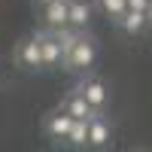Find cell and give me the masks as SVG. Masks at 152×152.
<instances>
[{"instance_id": "52a82bcc", "label": "cell", "mask_w": 152, "mask_h": 152, "mask_svg": "<svg viewBox=\"0 0 152 152\" xmlns=\"http://www.w3.org/2000/svg\"><path fill=\"white\" fill-rule=\"evenodd\" d=\"M116 28L122 34H128V37H140L149 31V12L143 9H125V15L116 21Z\"/></svg>"}, {"instance_id": "7a4b0ae2", "label": "cell", "mask_w": 152, "mask_h": 152, "mask_svg": "<svg viewBox=\"0 0 152 152\" xmlns=\"http://www.w3.org/2000/svg\"><path fill=\"white\" fill-rule=\"evenodd\" d=\"M76 91H79L88 104H91L97 113H104L110 107V85L104 76H97L94 70H88V73H79V82H76Z\"/></svg>"}, {"instance_id": "7c38bea8", "label": "cell", "mask_w": 152, "mask_h": 152, "mask_svg": "<svg viewBox=\"0 0 152 152\" xmlns=\"http://www.w3.org/2000/svg\"><path fill=\"white\" fill-rule=\"evenodd\" d=\"M97 9L116 24V21L125 15V9H128V0H97Z\"/></svg>"}, {"instance_id": "8992f818", "label": "cell", "mask_w": 152, "mask_h": 152, "mask_svg": "<svg viewBox=\"0 0 152 152\" xmlns=\"http://www.w3.org/2000/svg\"><path fill=\"white\" fill-rule=\"evenodd\" d=\"M113 143V125L104 113H94L88 119V149H107Z\"/></svg>"}, {"instance_id": "5bb4252c", "label": "cell", "mask_w": 152, "mask_h": 152, "mask_svg": "<svg viewBox=\"0 0 152 152\" xmlns=\"http://www.w3.org/2000/svg\"><path fill=\"white\" fill-rule=\"evenodd\" d=\"M46 3H52V0H34V6L40 9V6H46Z\"/></svg>"}, {"instance_id": "ba28073f", "label": "cell", "mask_w": 152, "mask_h": 152, "mask_svg": "<svg viewBox=\"0 0 152 152\" xmlns=\"http://www.w3.org/2000/svg\"><path fill=\"white\" fill-rule=\"evenodd\" d=\"M40 18L46 28H61V24H70V3L67 0H52V3L40 6Z\"/></svg>"}, {"instance_id": "6da1fadb", "label": "cell", "mask_w": 152, "mask_h": 152, "mask_svg": "<svg viewBox=\"0 0 152 152\" xmlns=\"http://www.w3.org/2000/svg\"><path fill=\"white\" fill-rule=\"evenodd\" d=\"M97 55H100V49H97V40L94 37H88V34H79L73 40V46L64 52V67L61 70H67V73H88V70H94L97 64Z\"/></svg>"}, {"instance_id": "5b68a950", "label": "cell", "mask_w": 152, "mask_h": 152, "mask_svg": "<svg viewBox=\"0 0 152 152\" xmlns=\"http://www.w3.org/2000/svg\"><path fill=\"white\" fill-rule=\"evenodd\" d=\"M70 125H73V116L67 110H55V113H49V116L43 119V134L49 137V140H55V143H64L67 140V134H70Z\"/></svg>"}, {"instance_id": "30bf717a", "label": "cell", "mask_w": 152, "mask_h": 152, "mask_svg": "<svg viewBox=\"0 0 152 152\" xmlns=\"http://www.w3.org/2000/svg\"><path fill=\"white\" fill-rule=\"evenodd\" d=\"M70 3V24L73 28L85 31L91 24V15H94V3L91 0H67Z\"/></svg>"}, {"instance_id": "3957f363", "label": "cell", "mask_w": 152, "mask_h": 152, "mask_svg": "<svg viewBox=\"0 0 152 152\" xmlns=\"http://www.w3.org/2000/svg\"><path fill=\"white\" fill-rule=\"evenodd\" d=\"M12 61L21 70H43V55H40V40L37 34L21 37V40L12 46Z\"/></svg>"}, {"instance_id": "277c9868", "label": "cell", "mask_w": 152, "mask_h": 152, "mask_svg": "<svg viewBox=\"0 0 152 152\" xmlns=\"http://www.w3.org/2000/svg\"><path fill=\"white\" fill-rule=\"evenodd\" d=\"M37 40H40V55H43V70H58L64 67V49H61V43L55 40L52 31H40L37 34Z\"/></svg>"}, {"instance_id": "4fadbf2b", "label": "cell", "mask_w": 152, "mask_h": 152, "mask_svg": "<svg viewBox=\"0 0 152 152\" xmlns=\"http://www.w3.org/2000/svg\"><path fill=\"white\" fill-rule=\"evenodd\" d=\"M149 6H152V0H128V9H143V12H149Z\"/></svg>"}, {"instance_id": "9c48e42d", "label": "cell", "mask_w": 152, "mask_h": 152, "mask_svg": "<svg viewBox=\"0 0 152 152\" xmlns=\"http://www.w3.org/2000/svg\"><path fill=\"white\" fill-rule=\"evenodd\" d=\"M61 110H67L73 119H91L94 113H97V110H94L91 104H88V100H85L79 91H76V88L64 94V100H61Z\"/></svg>"}, {"instance_id": "9a60e30c", "label": "cell", "mask_w": 152, "mask_h": 152, "mask_svg": "<svg viewBox=\"0 0 152 152\" xmlns=\"http://www.w3.org/2000/svg\"><path fill=\"white\" fill-rule=\"evenodd\" d=\"M149 28H152V6H149Z\"/></svg>"}, {"instance_id": "8fae6325", "label": "cell", "mask_w": 152, "mask_h": 152, "mask_svg": "<svg viewBox=\"0 0 152 152\" xmlns=\"http://www.w3.org/2000/svg\"><path fill=\"white\" fill-rule=\"evenodd\" d=\"M64 146H70V149H88V119H73Z\"/></svg>"}]
</instances>
